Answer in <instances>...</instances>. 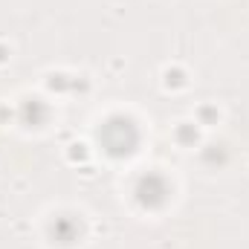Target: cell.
<instances>
[{
  "label": "cell",
  "mask_w": 249,
  "mask_h": 249,
  "mask_svg": "<svg viewBox=\"0 0 249 249\" xmlns=\"http://www.w3.org/2000/svg\"><path fill=\"white\" fill-rule=\"evenodd\" d=\"M99 139H102V148L110 157H127V154H133V148L139 142V133H136V127H133L130 119L116 116V119H110L107 124H102Z\"/></svg>",
  "instance_id": "1"
},
{
  "label": "cell",
  "mask_w": 249,
  "mask_h": 249,
  "mask_svg": "<svg viewBox=\"0 0 249 249\" xmlns=\"http://www.w3.org/2000/svg\"><path fill=\"white\" fill-rule=\"evenodd\" d=\"M136 194H139V200H142L145 206H160V203L165 200L168 188H165V180H162V177H157V174H148V177L139 183Z\"/></svg>",
  "instance_id": "2"
}]
</instances>
